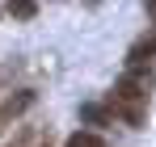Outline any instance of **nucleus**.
Listing matches in <instances>:
<instances>
[{"instance_id":"2","label":"nucleus","mask_w":156,"mask_h":147,"mask_svg":"<svg viewBox=\"0 0 156 147\" xmlns=\"http://www.w3.org/2000/svg\"><path fill=\"white\" fill-rule=\"evenodd\" d=\"M68 147H105V139L93 135V130H76V135L68 139Z\"/></svg>"},{"instance_id":"1","label":"nucleus","mask_w":156,"mask_h":147,"mask_svg":"<svg viewBox=\"0 0 156 147\" xmlns=\"http://www.w3.org/2000/svg\"><path fill=\"white\" fill-rule=\"evenodd\" d=\"M148 97H152V76L127 72L118 84H114V93H110V109H114L127 126H139L148 118Z\"/></svg>"},{"instance_id":"5","label":"nucleus","mask_w":156,"mask_h":147,"mask_svg":"<svg viewBox=\"0 0 156 147\" xmlns=\"http://www.w3.org/2000/svg\"><path fill=\"white\" fill-rule=\"evenodd\" d=\"M148 21H152V25H156V4H148Z\"/></svg>"},{"instance_id":"4","label":"nucleus","mask_w":156,"mask_h":147,"mask_svg":"<svg viewBox=\"0 0 156 147\" xmlns=\"http://www.w3.org/2000/svg\"><path fill=\"white\" fill-rule=\"evenodd\" d=\"M34 13H38L34 4H13V17H34Z\"/></svg>"},{"instance_id":"3","label":"nucleus","mask_w":156,"mask_h":147,"mask_svg":"<svg viewBox=\"0 0 156 147\" xmlns=\"http://www.w3.org/2000/svg\"><path fill=\"white\" fill-rule=\"evenodd\" d=\"M152 55H156V38H152V42H139V46L131 50V67H139V63H148Z\"/></svg>"}]
</instances>
